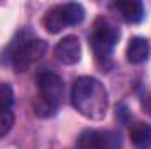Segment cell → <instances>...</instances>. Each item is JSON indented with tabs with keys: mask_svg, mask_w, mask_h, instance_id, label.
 <instances>
[{
	"mask_svg": "<svg viewBox=\"0 0 151 149\" xmlns=\"http://www.w3.org/2000/svg\"><path fill=\"white\" fill-rule=\"evenodd\" d=\"M63 7V14H65V21H67V27H74L79 25L83 19H84V7L79 4V2H67V4H62Z\"/></svg>",
	"mask_w": 151,
	"mask_h": 149,
	"instance_id": "11",
	"label": "cell"
},
{
	"mask_svg": "<svg viewBox=\"0 0 151 149\" xmlns=\"http://www.w3.org/2000/svg\"><path fill=\"white\" fill-rule=\"evenodd\" d=\"M14 126V114L11 111H0V139L5 137Z\"/></svg>",
	"mask_w": 151,
	"mask_h": 149,
	"instance_id": "14",
	"label": "cell"
},
{
	"mask_svg": "<svg viewBox=\"0 0 151 149\" xmlns=\"http://www.w3.org/2000/svg\"><path fill=\"white\" fill-rule=\"evenodd\" d=\"M14 104V91L11 84L0 82V111H11Z\"/></svg>",
	"mask_w": 151,
	"mask_h": 149,
	"instance_id": "13",
	"label": "cell"
},
{
	"mask_svg": "<svg viewBox=\"0 0 151 149\" xmlns=\"http://www.w3.org/2000/svg\"><path fill=\"white\" fill-rule=\"evenodd\" d=\"M55 56L63 65H76L81 60V42L76 35L63 37L55 47Z\"/></svg>",
	"mask_w": 151,
	"mask_h": 149,
	"instance_id": "5",
	"label": "cell"
},
{
	"mask_svg": "<svg viewBox=\"0 0 151 149\" xmlns=\"http://www.w3.org/2000/svg\"><path fill=\"white\" fill-rule=\"evenodd\" d=\"M93 149H121L119 133L111 130H106V132L93 130Z\"/></svg>",
	"mask_w": 151,
	"mask_h": 149,
	"instance_id": "10",
	"label": "cell"
},
{
	"mask_svg": "<svg viewBox=\"0 0 151 149\" xmlns=\"http://www.w3.org/2000/svg\"><path fill=\"white\" fill-rule=\"evenodd\" d=\"M118 40H119V28L107 18H99L95 21L91 35H90V44H91L93 54L97 56L99 62L111 58Z\"/></svg>",
	"mask_w": 151,
	"mask_h": 149,
	"instance_id": "3",
	"label": "cell"
},
{
	"mask_svg": "<svg viewBox=\"0 0 151 149\" xmlns=\"http://www.w3.org/2000/svg\"><path fill=\"white\" fill-rule=\"evenodd\" d=\"M27 32H21L19 42L14 39L7 47V54L16 72H27L35 62H39L47 53V42L42 39H25Z\"/></svg>",
	"mask_w": 151,
	"mask_h": 149,
	"instance_id": "2",
	"label": "cell"
},
{
	"mask_svg": "<svg viewBox=\"0 0 151 149\" xmlns=\"http://www.w3.org/2000/svg\"><path fill=\"white\" fill-rule=\"evenodd\" d=\"M142 107L146 109V112L151 114V91H148V93L144 95V98H142Z\"/></svg>",
	"mask_w": 151,
	"mask_h": 149,
	"instance_id": "15",
	"label": "cell"
},
{
	"mask_svg": "<svg viewBox=\"0 0 151 149\" xmlns=\"http://www.w3.org/2000/svg\"><path fill=\"white\" fill-rule=\"evenodd\" d=\"M32 107H34V112L39 117H53L56 112H58V105L47 102L46 98H42L40 95H35L34 100H32Z\"/></svg>",
	"mask_w": 151,
	"mask_h": 149,
	"instance_id": "12",
	"label": "cell"
},
{
	"mask_svg": "<svg viewBox=\"0 0 151 149\" xmlns=\"http://www.w3.org/2000/svg\"><path fill=\"white\" fill-rule=\"evenodd\" d=\"M37 88L42 98H46L47 102L55 104V105H62L63 100V81L62 77L51 70H42L37 74Z\"/></svg>",
	"mask_w": 151,
	"mask_h": 149,
	"instance_id": "4",
	"label": "cell"
},
{
	"mask_svg": "<svg viewBox=\"0 0 151 149\" xmlns=\"http://www.w3.org/2000/svg\"><path fill=\"white\" fill-rule=\"evenodd\" d=\"M151 53V46L150 40L144 37H134L130 39L128 46H127V60L130 63H142L150 58Z\"/></svg>",
	"mask_w": 151,
	"mask_h": 149,
	"instance_id": "7",
	"label": "cell"
},
{
	"mask_svg": "<svg viewBox=\"0 0 151 149\" xmlns=\"http://www.w3.org/2000/svg\"><path fill=\"white\" fill-rule=\"evenodd\" d=\"M113 7L127 23H139L144 18V5L137 0H121Z\"/></svg>",
	"mask_w": 151,
	"mask_h": 149,
	"instance_id": "6",
	"label": "cell"
},
{
	"mask_svg": "<svg viewBox=\"0 0 151 149\" xmlns=\"http://www.w3.org/2000/svg\"><path fill=\"white\" fill-rule=\"evenodd\" d=\"M70 100L76 111L91 121L104 119L109 107V93L106 86L91 75L76 79L70 90Z\"/></svg>",
	"mask_w": 151,
	"mask_h": 149,
	"instance_id": "1",
	"label": "cell"
},
{
	"mask_svg": "<svg viewBox=\"0 0 151 149\" xmlns=\"http://www.w3.org/2000/svg\"><path fill=\"white\" fill-rule=\"evenodd\" d=\"M130 140L137 149H151V126L144 121L130 125Z\"/></svg>",
	"mask_w": 151,
	"mask_h": 149,
	"instance_id": "9",
	"label": "cell"
},
{
	"mask_svg": "<svg viewBox=\"0 0 151 149\" xmlns=\"http://www.w3.org/2000/svg\"><path fill=\"white\" fill-rule=\"evenodd\" d=\"M42 27H44V30L49 32V34H58V32H62V30L67 27L62 4L53 5L51 9H47V11L44 12V16H42Z\"/></svg>",
	"mask_w": 151,
	"mask_h": 149,
	"instance_id": "8",
	"label": "cell"
}]
</instances>
